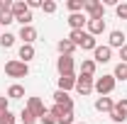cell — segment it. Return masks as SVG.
I'll list each match as a JSON object with an SVG mask.
<instances>
[{"mask_svg":"<svg viewBox=\"0 0 127 124\" xmlns=\"http://www.w3.org/2000/svg\"><path fill=\"white\" fill-rule=\"evenodd\" d=\"M10 12H12V17H15V22H20L22 27H30V24H32V10L27 7L25 0H15Z\"/></svg>","mask_w":127,"mask_h":124,"instance_id":"obj_1","label":"cell"},{"mask_svg":"<svg viewBox=\"0 0 127 124\" xmlns=\"http://www.w3.org/2000/svg\"><path fill=\"white\" fill-rule=\"evenodd\" d=\"M115 85H117V80H115V76H103V78H98V80H95L93 83V90L98 95H100V97H105V95H110L112 90H115Z\"/></svg>","mask_w":127,"mask_h":124,"instance_id":"obj_2","label":"cell"},{"mask_svg":"<svg viewBox=\"0 0 127 124\" xmlns=\"http://www.w3.org/2000/svg\"><path fill=\"white\" fill-rule=\"evenodd\" d=\"M5 73H7L10 78H25L27 73H30V66L22 63L20 59H12V61L5 63Z\"/></svg>","mask_w":127,"mask_h":124,"instance_id":"obj_3","label":"cell"},{"mask_svg":"<svg viewBox=\"0 0 127 124\" xmlns=\"http://www.w3.org/2000/svg\"><path fill=\"white\" fill-rule=\"evenodd\" d=\"M83 10L88 12V20H105V7L98 0H86L83 2Z\"/></svg>","mask_w":127,"mask_h":124,"instance_id":"obj_4","label":"cell"},{"mask_svg":"<svg viewBox=\"0 0 127 124\" xmlns=\"http://www.w3.org/2000/svg\"><path fill=\"white\" fill-rule=\"evenodd\" d=\"M49 112L56 117V124H76L73 122V109H66V107H61V105H54Z\"/></svg>","mask_w":127,"mask_h":124,"instance_id":"obj_5","label":"cell"},{"mask_svg":"<svg viewBox=\"0 0 127 124\" xmlns=\"http://www.w3.org/2000/svg\"><path fill=\"white\" fill-rule=\"evenodd\" d=\"M110 119H112V122H117V124L127 119V97H122V100L115 102V109L110 112Z\"/></svg>","mask_w":127,"mask_h":124,"instance_id":"obj_6","label":"cell"},{"mask_svg":"<svg viewBox=\"0 0 127 124\" xmlns=\"http://www.w3.org/2000/svg\"><path fill=\"white\" fill-rule=\"evenodd\" d=\"M93 78L91 76H78L76 78V93H81V95H91L93 93Z\"/></svg>","mask_w":127,"mask_h":124,"instance_id":"obj_7","label":"cell"},{"mask_svg":"<svg viewBox=\"0 0 127 124\" xmlns=\"http://www.w3.org/2000/svg\"><path fill=\"white\" fill-rule=\"evenodd\" d=\"M56 71H59V76H71L73 73V56H59Z\"/></svg>","mask_w":127,"mask_h":124,"instance_id":"obj_8","label":"cell"},{"mask_svg":"<svg viewBox=\"0 0 127 124\" xmlns=\"http://www.w3.org/2000/svg\"><path fill=\"white\" fill-rule=\"evenodd\" d=\"M112 59V49L105 44V46H95V51H93V61L95 63H108Z\"/></svg>","mask_w":127,"mask_h":124,"instance_id":"obj_9","label":"cell"},{"mask_svg":"<svg viewBox=\"0 0 127 124\" xmlns=\"http://www.w3.org/2000/svg\"><path fill=\"white\" fill-rule=\"evenodd\" d=\"M27 109H30V112L34 114V117H37V119H39V117H42V114L47 112V107H44V102H42L39 97H30V100H27Z\"/></svg>","mask_w":127,"mask_h":124,"instance_id":"obj_10","label":"cell"},{"mask_svg":"<svg viewBox=\"0 0 127 124\" xmlns=\"http://www.w3.org/2000/svg\"><path fill=\"white\" fill-rule=\"evenodd\" d=\"M86 32H88L91 37L103 34V32H105V20H88V22H86Z\"/></svg>","mask_w":127,"mask_h":124,"instance_id":"obj_11","label":"cell"},{"mask_svg":"<svg viewBox=\"0 0 127 124\" xmlns=\"http://www.w3.org/2000/svg\"><path fill=\"white\" fill-rule=\"evenodd\" d=\"M108 46H110V49H122V46H125V32L112 29L110 37H108Z\"/></svg>","mask_w":127,"mask_h":124,"instance_id":"obj_12","label":"cell"},{"mask_svg":"<svg viewBox=\"0 0 127 124\" xmlns=\"http://www.w3.org/2000/svg\"><path fill=\"white\" fill-rule=\"evenodd\" d=\"M95 109H98V112H108V114H110L112 109H115V100L108 97V95H105V97H98V100H95Z\"/></svg>","mask_w":127,"mask_h":124,"instance_id":"obj_13","label":"cell"},{"mask_svg":"<svg viewBox=\"0 0 127 124\" xmlns=\"http://www.w3.org/2000/svg\"><path fill=\"white\" fill-rule=\"evenodd\" d=\"M88 22V17H83V12H76V15H68V27L71 29H83Z\"/></svg>","mask_w":127,"mask_h":124,"instance_id":"obj_14","label":"cell"},{"mask_svg":"<svg viewBox=\"0 0 127 124\" xmlns=\"http://www.w3.org/2000/svg\"><path fill=\"white\" fill-rule=\"evenodd\" d=\"M76 88V76L71 73V76H59V90L64 93H68V90H73Z\"/></svg>","mask_w":127,"mask_h":124,"instance_id":"obj_15","label":"cell"},{"mask_svg":"<svg viewBox=\"0 0 127 124\" xmlns=\"http://www.w3.org/2000/svg\"><path fill=\"white\" fill-rule=\"evenodd\" d=\"M54 100H56V105H61V107L73 109V100L68 97V93H64V90H56V93H54Z\"/></svg>","mask_w":127,"mask_h":124,"instance_id":"obj_16","label":"cell"},{"mask_svg":"<svg viewBox=\"0 0 127 124\" xmlns=\"http://www.w3.org/2000/svg\"><path fill=\"white\" fill-rule=\"evenodd\" d=\"M20 39H22V44H32V41H34V39H37V29H34V27H22V29H20Z\"/></svg>","mask_w":127,"mask_h":124,"instance_id":"obj_17","label":"cell"},{"mask_svg":"<svg viewBox=\"0 0 127 124\" xmlns=\"http://www.w3.org/2000/svg\"><path fill=\"white\" fill-rule=\"evenodd\" d=\"M56 49H59V54H61V56H71V54H73L78 46H76V44H71L68 39H61V41L56 44Z\"/></svg>","mask_w":127,"mask_h":124,"instance_id":"obj_18","label":"cell"},{"mask_svg":"<svg viewBox=\"0 0 127 124\" xmlns=\"http://www.w3.org/2000/svg\"><path fill=\"white\" fill-rule=\"evenodd\" d=\"M32 59H34V46H32V44H22V46H20V61L27 63V61H32Z\"/></svg>","mask_w":127,"mask_h":124,"instance_id":"obj_19","label":"cell"},{"mask_svg":"<svg viewBox=\"0 0 127 124\" xmlns=\"http://www.w3.org/2000/svg\"><path fill=\"white\" fill-rule=\"evenodd\" d=\"M81 76H95V61L93 59H83V63H81Z\"/></svg>","mask_w":127,"mask_h":124,"instance_id":"obj_20","label":"cell"},{"mask_svg":"<svg viewBox=\"0 0 127 124\" xmlns=\"http://www.w3.org/2000/svg\"><path fill=\"white\" fill-rule=\"evenodd\" d=\"M95 46H98V41H95V37H91L88 32H86V37H83V41H81V46L83 51H95Z\"/></svg>","mask_w":127,"mask_h":124,"instance_id":"obj_21","label":"cell"},{"mask_svg":"<svg viewBox=\"0 0 127 124\" xmlns=\"http://www.w3.org/2000/svg\"><path fill=\"white\" fill-rule=\"evenodd\" d=\"M20 97H25V88L22 85H10L7 88V100H20Z\"/></svg>","mask_w":127,"mask_h":124,"instance_id":"obj_22","label":"cell"},{"mask_svg":"<svg viewBox=\"0 0 127 124\" xmlns=\"http://www.w3.org/2000/svg\"><path fill=\"white\" fill-rule=\"evenodd\" d=\"M83 37H86V29H71V34H68V41H71V44H76V46H81Z\"/></svg>","mask_w":127,"mask_h":124,"instance_id":"obj_23","label":"cell"},{"mask_svg":"<svg viewBox=\"0 0 127 124\" xmlns=\"http://www.w3.org/2000/svg\"><path fill=\"white\" fill-rule=\"evenodd\" d=\"M112 76H115V80H127V63H117L115 66V71H112Z\"/></svg>","mask_w":127,"mask_h":124,"instance_id":"obj_24","label":"cell"},{"mask_svg":"<svg viewBox=\"0 0 127 124\" xmlns=\"http://www.w3.org/2000/svg\"><path fill=\"white\" fill-rule=\"evenodd\" d=\"M15 39H17L15 34H10V32H5V34H0V46H2V49H10L12 44H15Z\"/></svg>","mask_w":127,"mask_h":124,"instance_id":"obj_25","label":"cell"},{"mask_svg":"<svg viewBox=\"0 0 127 124\" xmlns=\"http://www.w3.org/2000/svg\"><path fill=\"white\" fill-rule=\"evenodd\" d=\"M66 7L71 10V15H76V12H83V0H68V2H66Z\"/></svg>","mask_w":127,"mask_h":124,"instance_id":"obj_26","label":"cell"},{"mask_svg":"<svg viewBox=\"0 0 127 124\" xmlns=\"http://www.w3.org/2000/svg\"><path fill=\"white\" fill-rule=\"evenodd\" d=\"M20 119H22V124H34V122H37V117H34V114H32L27 107L20 112Z\"/></svg>","mask_w":127,"mask_h":124,"instance_id":"obj_27","label":"cell"},{"mask_svg":"<svg viewBox=\"0 0 127 124\" xmlns=\"http://www.w3.org/2000/svg\"><path fill=\"white\" fill-rule=\"evenodd\" d=\"M56 7H59V5H56L54 0H42V10H44L47 15H54V12H56Z\"/></svg>","mask_w":127,"mask_h":124,"instance_id":"obj_28","label":"cell"},{"mask_svg":"<svg viewBox=\"0 0 127 124\" xmlns=\"http://www.w3.org/2000/svg\"><path fill=\"white\" fill-rule=\"evenodd\" d=\"M0 124H17V117L12 112H5V114H0Z\"/></svg>","mask_w":127,"mask_h":124,"instance_id":"obj_29","label":"cell"},{"mask_svg":"<svg viewBox=\"0 0 127 124\" xmlns=\"http://www.w3.org/2000/svg\"><path fill=\"white\" fill-rule=\"evenodd\" d=\"M10 22H15L12 12H5V10H0V27H2V24H10Z\"/></svg>","mask_w":127,"mask_h":124,"instance_id":"obj_30","label":"cell"},{"mask_svg":"<svg viewBox=\"0 0 127 124\" xmlns=\"http://www.w3.org/2000/svg\"><path fill=\"white\" fill-rule=\"evenodd\" d=\"M115 12L120 20H127V2H120V5H115Z\"/></svg>","mask_w":127,"mask_h":124,"instance_id":"obj_31","label":"cell"},{"mask_svg":"<svg viewBox=\"0 0 127 124\" xmlns=\"http://www.w3.org/2000/svg\"><path fill=\"white\" fill-rule=\"evenodd\" d=\"M39 119H42V124H56V117H54L49 109L44 112V114H42V117H39Z\"/></svg>","mask_w":127,"mask_h":124,"instance_id":"obj_32","label":"cell"},{"mask_svg":"<svg viewBox=\"0 0 127 124\" xmlns=\"http://www.w3.org/2000/svg\"><path fill=\"white\" fill-rule=\"evenodd\" d=\"M5 112H10V107H7V97L0 95V114H5Z\"/></svg>","mask_w":127,"mask_h":124,"instance_id":"obj_33","label":"cell"},{"mask_svg":"<svg viewBox=\"0 0 127 124\" xmlns=\"http://www.w3.org/2000/svg\"><path fill=\"white\" fill-rule=\"evenodd\" d=\"M0 10L10 12V10H12V2H10V0H0Z\"/></svg>","mask_w":127,"mask_h":124,"instance_id":"obj_34","label":"cell"},{"mask_svg":"<svg viewBox=\"0 0 127 124\" xmlns=\"http://www.w3.org/2000/svg\"><path fill=\"white\" fill-rule=\"evenodd\" d=\"M27 7L34 10V7H42V0H27Z\"/></svg>","mask_w":127,"mask_h":124,"instance_id":"obj_35","label":"cell"},{"mask_svg":"<svg viewBox=\"0 0 127 124\" xmlns=\"http://www.w3.org/2000/svg\"><path fill=\"white\" fill-rule=\"evenodd\" d=\"M120 59H122V63H127V44L120 49Z\"/></svg>","mask_w":127,"mask_h":124,"instance_id":"obj_36","label":"cell"},{"mask_svg":"<svg viewBox=\"0 0 127 124\" xmlns=\"http://www.w3.org/2000/svg\"><path fill=\"white\" fill-rule=\"evenodd\" d=\"M76 124H86V122H76Z\"/></svg>","mask_w":127,"mask_h":124,"instance_id":"obj_37","label":"cell"}]
</instances>
